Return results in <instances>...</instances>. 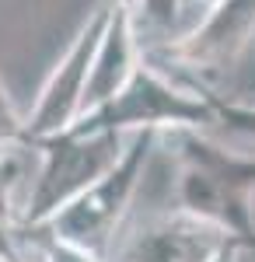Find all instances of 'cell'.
<instances>
[{"mask_svg":"<svg viewBox=\"0 0 255 262\" xmlns=\"http://www.w3.org/2000/svg\"><path fill=\"white\" fill-rule=\"evenodd\" d=\"M157 140H161V133H154V129L133 133L126 140V147H122V158L98 182H91L59 213H53L42 227H32V231L59 238V242L95 255V259L109 262L119 234H122L126 213L133 206V196H137L140 182L147 175V164H151Z\"/></svg>","mask_w":255,"mask_h":262,"instance_id":"obj_3","label":"cell"},{"mask_svg":"<svg viewBox=\"0 0 255 262\" xmlns=\"http://www.w3.org/2000/svg\"><path fill=\"white\" fill-rule=\"evenodd\" d=\"M122 147L126 140L116 133H56L35 140L32 150H39L42 161L28 185V196L18 206V227H42L91 182H98L122 158Z\"/></svg>","mask_w":255,"mask_h":262,"instance_id":"obj_4","label":"cell"},{"mask_svg":"<svg viewBox=\"0 0 255 262\" xmlns=\"http://www.w3.org/2000/svg\"><path fill=\"white\" fill-rule=\"evenodd\" d=\"M143 42L137 35V21H133V7L130 0H112L109 21L101 28L98 49H95V63H91V77H88V95H84V112L112 98L122 84L133 77L140 63H143ZM80 112V116H84Z\"/></svg>","mask_w":255,"mask_h":262,"instance_id":"obj_8","label":"cell"},{"mask_svg":"<svg viewBox=\"0 0 255 262\" xmlns=\"http://www.w3.org/2000/svg\"><path fill=\"white\" fill-rule=\"evenodd\" d=\"M255 39V0H220L196 28L157 49V67L193 70L199 77L231 70Z\"/></svg>","mask_w":255,"mask_h":262,"instance_id":"obj_7","label":"cell"},{"mask_svg":"<svg viewBox=\"0 0 255 262\" xmlns=\"http://www.w3.org/2000/svg\"><path fill=\"white\" fill-rule=\"evenodd\" d=\"M182 4H185V11H189V7H199V11L206 14V11H210V7H217L220 0H182Z\"/></svg>","mask_w":255,"mask_h":262,"instance_id":"obj_14","label":"cell"},{"mask_svg":"<svg viewBox=\"0 0 255 262\" xmlns=\"http://www.w3.org/2000/svg\"><path fill=\"white\" fill-rule=\"evenodd\" d=\"M241 245L185 210H172L119 234L109 262H238Z\"/></svg>","mask_w":255,"mask_h":262,"instance_id":"obj_6","label":"cell"},{"mask_svg":"<svg viewBox=\"0 0 255 262\" xmlns=\"http://www.w3.org/2000/svg\"><path fill=\"white\" fill-rule=\"evenodd\" d=\"M109 11H112V0H101L98 7L88 14V21L77 28V35L70 39L67 53L56 60V67L49 70V77L42 84L32 112L25 116L28 147L35 140L67 133L80 119L84 95H88V77H91V63H95V49H98L101 28L109 21Z\"/></svg>","mask_w":255,"mask_h":262,"instance_id":"obj_5","label":"cell"},{"mask_svg":"<svg viewBox=\"0 0 255 262\" xmlns=\"http://www.w3.org/2000/svg\"><path fill=\"white\" fill-rule=\"evenodd\" d=\"M210 105H214V129H224L231 137L241 140H255V105L252 101H235L220 98L217 91H210Z\"/></svg>","mask_w":255,"mask_h":262,"instance_id":"obj_10","label":"cell"},{"mask_svg":"<svg viewBox=\"0 0 255 262\" xmlns=\"http://www.w3.org/2000/svg\"><path fill=\"white\" fill-rule=\"evenodd\" d=\"M21 150H28V147H7V150H0V213H4V217H11L14 224H18V203H14V189H18L21 175H25Z\"/></svg>","mask_w":255,"mask_h":262,"instance_id":"obj_11","label":"cell"},{"mask_svg":"<svg viewBox=\"0 0 255 262\" xmlns=\"http://www.w3.org/2000/svg\"><path fill=\"white\" fill-rule=\"evenodd\" d=\"M133 21H137V35H164L172 42L178 39V21L185 14L182 0H130Z\"/></svg>","mask_w":255,"mask_h":262,"instance_id":"obj_9","label":"cell"},{"mask_svg":"<svg viewBox=\"0 0 255 262\" xmlns=\"http://www.w3.org/2000/svg\"><path fill=\"white\" fill-rule=\"evenodd\" d=\"M178 154V210L231 234L245 255H255V154H238L210 133H168Z\"/></svg>","mask_w":255,"mask_h":262,"instance_id":"obj_1","label":"cell"},{"mask_svg":"<svg viewBox=\"0 0 255 262\" xmlns=\"http://www.w3.org/2000/svg\"><path fill=\"white\" fill-rule=\"evenodd\" d=\"M7 147H28V137H25V116L14 108V101L0 81V150Z\"/></svg>","mask_w":255,"mask_h":262,"instance_id":"obj_12","label":"cell"},{"mask_svg":"<svg viewBox=\"0 0 255 262\" xmlns=\"http://www.w3.org/2000/svg\"><path fill=\"white\" fill-rule=\"evenodd\" d=\"M214 105H210V88L203 84H178L168 77L164 67H157L143 56L133 77L119 88L112 98L88 108L67 133H116V137H133L140 129L154 133H178V129H196L210 133L214 129Z\"/></svg>","mask_w":255,"mask_h":262,"instance_id":"obj_2","label":"cell"},{"mask_svg":"<svg viewBox=\"0 0 255 262\" xmlns=\"http://www.w3.org/2000/svg\"><path fill=\"white\" fill-rule=\"evenodd\" d=\"M0 262H32L28 234L4 213H0Z\"/></svg>","mask_w":255,"mask_h":262,"instance_id":"obj_13","label":"cell"}]
</instances>
